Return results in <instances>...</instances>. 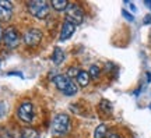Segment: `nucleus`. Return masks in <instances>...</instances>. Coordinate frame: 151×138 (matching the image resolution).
<instances>
[{"label": "nucleus", "mask_w": 151, "mask_h": 138, "mask_svg": "<svg viewBox=\"0 0 151 138\" xmlns=\"http://www.w3.org/2000/svg\"><path fill=\"white\" fill-rule=\"evenodd\" d=\"M55 85H56V88L60 91V92H63L65 95H74L76 92H77V85L73 80H71L70 77H67V75H56L55 77Z\"/></svg>", "instance_id": "1"}, {"label": "nucleus", "mask_w": 151, "mask_h": 138, "mask_svg": "<svg viewBox=\"0 0 151 138\" xmlns=\"http://www.w3.org/2000/svg\"><path fill=\"white\" fill-rule=\"evenodd\" d=\"M69 130H70V117L65 113L56 114L52 122V133L55 135H65Z\"/></svg>", "instance_id": "2"}, {"label": "nucleus", "mask_w": 151, "mask_h": 138, "mask_svg": "<svg viewBox=\"0 0 151 138\" xmlns=\"http://www.w3.org/2000/svg\"><path fill=\"white\" fill-rule=\"evenodd\" d=\"M28 11L32 14L34 17H37L39 20H43L46 18L49 14V3L46 0H35V1H28L27 3Z\"/></svg>", "instance_id": "3"}, {"label": "nucleus", "mask_w": 151, "mask_h": 138, "mask_svg": "<svg viewBox=\"0 0 151 138\" xmlns=\"http://www.w3.org/2000/svg\"><path fill=\"white\" fill-rule=\"evenodd\" d=\"M17 114H18V119L21 120L22 123H32L34 120V114H35V112H34V105L31 102H22L20 107H18V110H17Z\"/></svg>", "instance_id": "4"}, {"label": "nucleus", "mask_w": 151, "mask_h": 138, "mask_svg": "<svg viewBox=\"0 0 151 138\" xmlns=\"http://www.w3.org/2000/svg\"><path fill=\"white\" fill-rule=\"evenodd\" d=\"M3 42H4L6 48L9 49H14L18 46L20 43V35H18V31H17L14 27H9L4 29V34H3Z\"/></svg>", "instance_id": "5"}, {"label": "nucleus", "mask_w": 151, "mask_h": 138, "mask_svg": "<svg viewBox=\"0 0 151 138\" xmlns=\"http://www.w3.org/2000/svg\"><path fill=\"white\" fill-rule=\"evenodd\" d=\"M66 17H67V21H70L74 25H78L83 22L84 20V14L81 9L77 4H69L66 9Z\"/></svg>", "instance_id": "6"}, {"label": "nucleus", "mask_w": 151, "mask_h": 138, "mask_svg": "<svg viewBox=\"0 0 151 138\" xmlns=\"http://www.w3.org/2000/svg\"><path fill=\"white\" fill-rule=\"evenodd\" d=\"M41 39H42V32L39 31V29H28L25 34H24V42L27 46H31V48H35L39 45L41 42Z\"/></svg>", "instance_id": "7"}, {"label": "nucleus", "mask_w": 151, "mask_h": 138, "mask_svg": "<svg viewBox=\"0 0 151 138\" xmlns=\"http://www.w3.org/2000/svg\"><path fill=\"white\" fill-rule=\"evenodd\" d=\"M13 17V3L0 0V21L7 22Z\"/></svg>", "instance_id": "8"}, {"label": "nucleus", "mask_w": 151, "mask_h": 138, "mask_svg": "<svg viewBox=\"0 0 151 138\" xmlns=\"http://www.w3.org/2000/svg\"><path fill=\"white\" fill-rule=\"evenodd\" d=\"M74 31H76V25L66 20V21L63 22V25H62V31H60V36H59L60 41H66V39L71 38V35L74 34Z\"/></svg>", "instance_id": "9"}, {"label": "nucleus", "mask_w": 151, "mask_h": 138, "mask_svg": "<svg viewBox=\"0 0 151 138\" xmlns=\"http://www.w3.org/2000/svg\"><path fill=\"white\" fill-rule=\"evenodd\" d=\"M76 80H77L78 85H81V87H87V85L90 84L91 77H90V74H88L87 71H80V73H78V75L76 77Z\"/></svg>", "instance_id": "10"}, {"label": "nucleus", "mask_w": 151, "mask_h": 138, "mask_svg": "<svg viewBox=\"0 0 151 138\" xmlns=\"http://www.w3.org/2000/svg\"><path fill=\"white\" fill-rule=\"evenodd\" d=\"M52 60H53L55 64H60L65 60V52L60 48H55L53 53H52Z\"/></svg>", "instance_id": "11"}, {"label": "nucleus", "mask_w": 151, "mask_h": 138, "mask_svg": "<svg viewBox=\"0 0 151 138\" xmlns=\"http://www.w3.org/2000/svg\"><path fill=\"white\" fill-rule=\"evenodd\" d=\"M21 137L22 138H39V133L32 127H25V128H22Z\"/></svg>", "instance_id": "12"}, {"label": "nucleus", "mask_w": 151, "mask_h": 138, "mask_svg": "<svg viewBox=\"0 0 151 138\" xmlns=\"http://www.w3.org/2000/svg\"><path fill=\"white\" fill-rule=\"evenodd\" d=\"M108 128L105 124H99L97 128H95V131H94V138H106L108 137Z\"/></svg>", "instance_id": "13"}, {"label": "nucleus", "mask_w": 151, "mask_h": 138, "mask_svg": "<svg viewBox=\"0 0 151 138\" xmlns=\"http://www.w3.org/2000/svg\"><path fill=\"white\" fill-rule=\"evenodd\" d=\"M50 4H52V7H53L55 10L66 11V9H67L69 3H67L66 0H52V1H50Z\"/></svg>", "instance_id": "14"}, {"label": "nucleus", "mask_w": 151, "mask_h": 138, "mask_svg": "<svg viewBox=\"0 0 151 138\" xmlns=\"http://www.w3.org/2000/svg\"><path fill=\"white\" fill-rule=\"evenodd\" d=\"M88 74H90V77H91L92 80H97L98 77H99V69H98V66H91Z\"/></svg>", "instance_id": "15"}, {"label": "nucleus", "mask_w": 151, "mask_h": 138, "mask_svg": "<svg viewBox=\"0 0 151 138\" xmlns=\"http://www.w3.org/2000/svg\"><path fill=\"white\" fill-rule=\"evenodd\" d=\"M99 106H101V109H102L104 112H106V113H111V110H112V105H111L108 101H105V99L101 102Z\"/></svg>", "instance_id": "16"}, {"label": "nucleus", "mask_w": 151, "mask_h": 138, "mask_svg": "<svg viewBox=\"0 0 151 138\" xmlns=\"http://www.w3.org/2000/svg\"><path fill=\"white\" fill-rule=\"evenodd\" d=\"M78 73H80V70H77L76 67H71L70 70H69V73H67V77H77L78 75Z\"/></svg>", "instance_id": "17"}, {"label": "nucleus", "mask_w": 151, "mask_h": 138, "mask_svg": "<svg viewBox=\"0 0 151 138\" xmlns=\"http://www.w3.org/2000/svg\"><path fill=\"white\" fill-rule=\"evenodd\" d=\"M123 16L126 17V18H127L129 21H133V16H132V14H129V13H127L126 10H123Z\"/></svg>", "instance_id": "18"}, {"label": "nucleus", "mask_w": 151, "mask_h": 138, "mask_svg": "<svg viewBox=\"0 0 151 138\" xmlns=\"http://www.w3.org/2000/svg\"><path fill=\"white\" fill-rule=\"evenodd\" d=\"M106 138H120V137H119V135H118L116 133H109V134H108V137H106Z\"/></svg>", "instance_id": "19"}, {"label": "nucleus", "mask_w": 151, "mask_h": 138, "mask_svg": "<svg viewBox=\"0 0 151 138\" xmlns=\"http://www.w3.org/2000/svg\"><path fill=\"white\" fill-rule=\"evenodd\" d=\"M3 34H4V29H3L1 25H0V42H1V39H3Z\"/></svg>", "instance_id": "20"}, {"label": "nucleus", "mask_w": 151, "mask_h": 138, "mask_svg": "<svg viewBox=\"0 0 151 138\" xmlns=\"http://www.w3.org/2000/svg\"><path fill=\"white\" fill-rule=\"evenodd\" d=\"M144 22H146V24H150V22H151V17H146V21H144Z\"/></svg>", "instance_id": "21"}, {"label": "nucleus", "mask_w": 151, "mask_h": 138, "mask_svg": "<svg viewBox=\"0 0 151 138\" xmlns=\"http://www.w3.org/2000/svg\"><path fill=\"white\" fill-rule=\"evenodd\" d=\"M3 138H13V137H11L10 134H6V135H4V137H3Z\"/></svg>", "instance_id": "22"}, {"label": "nucleus", "mask_w": 151, "mask_h": 138, "mask_svg": "<svg viewBox=\"0 0 151 138\" xmlns=\"http://www.w3.org/2000/svg\"><path fill=\"white\" fill-rule=\"evenodd\" d=\"M146 4H147V6H150V7H151V1H146Z\"/></svg>", "instance_id": "23"}, {"label": "nucleus", "mask_w": 151, "mask_h": 138, "mask_svg": "<svg viewBox=\"0 0 151 138\" xmlns=\"http://www.w3.org/2000/svg\"><path fill=\"white\" fill-rule=\"evenodd\" d=\"M0 64H1V61H0Z\"/></svg>", "instance_id": "24"}]
</instances>
